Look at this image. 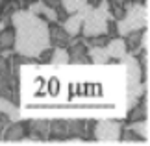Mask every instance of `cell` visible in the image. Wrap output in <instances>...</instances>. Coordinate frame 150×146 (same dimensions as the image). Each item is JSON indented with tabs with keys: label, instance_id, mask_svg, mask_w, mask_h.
<instances>
[{
	"label": "cell",
	"instance_id": "obj_18",
	"mask_svg": "<svg viewBox=\"0 0 150 146\" xmlns=\"http://www.w3.org/2000/svg\"><path fill=\"white\" fill-rule=\"evenodd\" d=\"M126 128L134 130L137 135H141L145 141H148V137H150V124H148V118H141V120L128 122V126H126Z\"/></svg>",
	"mask_w": 150,
	"mask_h": 146
},
{
	"label": "cell",
	"instance_id": "obj_16",
	"mask_svg": "<svg viewBox=\"0 0 150 146\" xmlns=\"http://www.w3.org/2000/svg\"><path fill=\"white\" fill-rule=\"evenodd\" d=\"M15 44V28L6 26L0 30V50H11Z\"/></svg>",
	"mask_w": 150,
	"mask_h": 146
},
{
	"label": "cell",
	"instance_id": "obj_23",
	"mask_svg": "<svg viewBox=\"0 0 150 146\" xmlns=\"http://www.w3.org/2000/svg\"><path fill=\"white\" fill-rule=\"evenodd\" d=\"M52 52H54V50H52V46H47L45 50H41V52L35 56L37 63H45V65H47V63H50V59H52Z\"/></svg>",
	"mask_w": 150,
	"mask_h": 146
},
{
	"label": "cell",
	"instance_id": "obj_2",
	"mask_svg": "<svg viewBox=\"0 0 150 146\" xmlns=\"http://www.w3.org/2000/svg\"><path fill=\"white\" fill-rule=\"evenodd\" d=\"M117 26V35L122 37L128 32L134 30H143L148 26V8L145 2H124V15L122 19L115 22Z\"/></svg>",
	"mask_w": 150,
	"mask_h": 146
},
{
	"label": "cell",
	"instance_id": "obj_9",
	"mask_svg": "<svg viewBox=\"0 0 150 146\" xmlns=\"http://www.w3.org/2000/svg\"><path fill=\"white\" fill-rule=\"evenodd\" d=\"M93 8V6L91 4H87L85 6L83 9H80V11H76V13H71L67 17L65 20H63V28H65L67 30V33H71L72 37H76L78 33H80V30H82V22H83V17H85V13H87V11Z\"/></svg>",
	"mask_w": 150,
	"mask_h": 146
},
{
	"label": "cell",
	"instance_id": "obj_11",
	"mask_svg": "<svg viewBox=\"0 0 150 146\" xmlns=\"http://www.w3.org/2000/svg\"><path fill=\"white\" fill-rule=\"evenodd\" d=\"M26 9H28V11H32L33 15L43 17V19L47 20V22H57V11L52 8V6L45 4L43 0H35V2H32Z\"/></svg>",
	"mask_w": 150,
	"mask_h": 146
},
{
	"label": "cell",
	"instance_id": "obj_15",
	"mask_svg": "<svg viewBox=\"0 0 150 146\" xmlns=\"http://www.w3.org/2000/svg\"><path fill=\"white\" fill-rule=\"evenodd\" d=\"M87 56H89L91 63H96V65H106V63H109V56H108L104 46H89Z\"/></svg>",
	"mask_w": 150,
	"mask_h": 146
},
{
	"label": "cell",
	"instance_id": "obj_21",
	"mask_svg": "<svg viewBox=\"0 0 150 146\" xmlns=\"http://www.w3.org/2000/svg\"><path fill=\"white\" fill-rule=\"evenodd\" d=\"M50 63H52V65H56V67L67 65V63H69V52H67V48H54Z\"/></svg>",
	"mask_w": 150,
	"mask_h": 146
},
{
	"label": "cell",
	"instance_id": "obj_27",
	"mask_svg": "<svg viewBox=\"0 0 150 146\" xmlns=\"http://www.w3.org/2000/svg\"><path fill=\"white\" fill-rule=\"evenodd\" d=\"M130 2H145L146 4V0H130Z\"/></svg>",
	"mask_w": 150,
	"mask_h": 146
},
{
	"label": "cell",
	"instance_id": "obj_26",
	"mask_svg": "<svg viewBox=\"0 0 150 146\" xmlns=\"http://www.w3.org/2000/svg\"><path fill=\"white\" fill-rule=\"evenodd\" d=\"M45 4H48V6H52L54 9H57V8H61V0H43Z\"/></svg>",
	"mask_w": 150,
	"mask_h": 146
},
{
	"label": "cell",
	"instance_id": "obj_17",
	"mask_svg": "<svg viewBox=\"0 0 150 146\" xmlns=\"http://www.w3.org/2000/svg\"><path fill=\"white\" fill-rule=\"evenodd\" d=\"M0 111H2L4 115H8L9 120H19L21 118V113H19L17 104L8 100V98H0Z\"/></svg>",
	"mask_w": 150,
	"mask_h": 146
},
{
	"label": "cell",
	"instance_id": "obj_28",
	"mask_svg": "<svg viewBox=\"0 0 150 146\" xmlns=\"http://www.w3.org/2000/svg\"><path fill=\"white\" fill-rule=\"evenodd\" d=\"M4 2H8V0H0V4H4Z\"/></svg>",
	"mask_w": 150,
	"mask_h": 146
},
{
	"label": "cell",
	"instance_id": "obj_3",
	"mask_svg": "<svg viewBox=\"0 0 150 146\" xmlns=\"http://www.w3.org/2000/svg\"><path fill=\"white\" fill-rule=\"evenodd\" d=\"M109 19H113L109 15L108 9L100 8V6H95L91 8L83 17L82 22V33L83 37H95V35H102V33H108V22Z\"/></svg>",
	"mask_w": 150,
	"mask_h": 146
},
{
	"label": "cell",
	"instance_id": "obj_20",
	"mask_svg": "<svg viewBox=\"0 0 150 146\" xmlns=\"http://www.w3.org/2000/svg\"><path fill=\"white\" fill-rule=\"evenodd\" d=\"M87 6V0H61V9L65 11L67 15L76 13V11L83 9Z\"/></svg>",
	"mask_w": 150,
	"mask_h": 146
},
{
	"label": "cell",
	"instance_id": "obj_19",
	"mask_svg": "<svg viewBox=\"0 0 150 146\" xmlns=\"http://www.w3.org/2000/svg\"><path fill=\"white\" fill-rule=\"evenodd\" d=\"M119 142L122 144H146L148 141H145L141 135H137L134 130H130V128H126L124 131H120V139Z\"/></svg>",
	"mask_w": 150,
	"mask_h": 146
},
{
	"label": "cell",
	"instance_id": "obj_10",
	"mask_svg": "<svg viewBox=\"0 0 150 146\" xmlns=\"http://www.w3.org/2000/svg\"><path fill=\"white\" fill-rule=\"evenodd\" d=\"M24 135H28V124L26 120H11L4 130V141L6 142H19Z\"/></svg>",
	"mask_w": 150,
	"mask_h": 146
},
{
	"label": "cell",
	"instance_id": "obj_12",
	"mask_svg": "<svg viewBox=\"0 0 150 146\" xmlns=\"http://www.w3.org/2000/svg\"><path fill=\"white\" fill-rule=\"evenodd\" d=\"M104 48H106L109 59H115V61H122L124 56L128 54V52H126V44H124V39H122V37H113V39H109Z\"/></svg>",
	"mask_w": 150,
	"mask_h": 146
},
{
	"label": "cell",
	"instance_id": "obj_4",
	"mask_svg": "<svg viewBox=\"0 0 150 146\" xmlns=\"http://www.w3.org/2000/svg\"><path fill=\"white\" fill-rule=\"evenodd\" d=\"M9 57L0 56V98H8V100L19 104V96H21L19 85H21V81H17L13 78Z\"/></svg>",
	"mask_w": 150,
	"mask_h": 146
},
{
	"label": "cell",
	"instance_id": "obj_7",
	"mask_svg": "<svg viewBox=\"0 0 150 146\" xmlns=\"http://www.w3.org/2000/svg\"><path fill=\"white\" fill-rule=\"evenodd\" d=\"M26 124H28V135L39 139L41 142L48 141V135H50L48 118H30V120H26Z\"/></svg>",
	"mask_w": 150,
	"mask_h": 146
},
{
	"label": "cell",
	"instance_id": "obj_24",
	"mask_svg": "<svg viewBox=\"0 0 150 146\" xmlns=\"http://www.w3.org/2000/svg\"><path fill=\"white\" fill-rule=\"evenodd\" d=\"M9 122H11V120L8 118V115H4L2 111H0V135H2V133H4V130H6V126H8Z\"/></svg>",
	"mask_w": 150,
	"mask_h": 146
},
{
	"label": "cell",
	"instance_id": "obj_8",
	"mask_svg": "<svg viewBox=\"0 0 150 146\" xmlns=\"http://www.w3.org/2000/svg\"><path fill=\"white\" fill-rule=\"evenodd\" d=\"M48 41H50L52 48H67L72 43V35L67 33V30L63 26L52 24L48 26Z\"/></svg>",
	"mask_w": 150,
	"mask_h": 146
},
{
	"label": "cell",
	"instance_id": "obj_14",
	"mask_svg": "<svg viewBox=\"0 0 150 146\" xmlns=\"http://www.w3.org/2000/svg\"><path fill=\"white\" fill-rule=\"evenodd\" d=\"M141 118H148V95H146V92L143 95V102L139 100L135 106H132L128 116H126V120H128V122L141 120Z\"/></svg>",
	"mask_w": 150,
	"mask_h": 146
},
{
	"label": "cell",
	"instance_id": "obj_6",
	"mask_svg": "<svg viewBox=\"0 0 150 146\" xmlns=\"http://www.w3.org/2000/svg\"><path fill=\"white\" fill-rule=\"evenodd\" d=\"M67 52H69V63H72V65H91V59L87 56V44L83 41L72 37V43L67 46Z\"/></svg>",
	"mask_w": 150,
	"mask_h": 146
},
{
	"label": "cell",
	"instance_id": "obj_22",
	"mask_svg": "<svg viewBox=\"0 0 150 146\" xmlns=\"http://www.w3.org/2000/svg\"><path fill=\"white\" fill-rule=\"evenodd\" d=\"M111 39L108 33H102V35H95V37H85V44L89 46H106V43Z\"/></svg>",
	"mask_w": 150,
	"mask_h": 146
},
{
	"label": "cell",
	"instance_id": "obj_1",
	"mask_svg": "<svg viewBox=\"0 0 150 146\" xmlns=\"http://www.w3.org/2000/svg\"><path fill=\"white\" fill-rule=\"evenodd\" d=\"M15 28V54L35 57L41 50L50 46L48 41V22L32 11L19 8L11 15Z\"/></svg>",
	"mask_w": 150,
	"mask_h": 146
},
{
	"label": "cell",
	"instance_id": "obj_5",
	"mask_svg": "<svg viewBox=\"0 0 150 146\" xmlns=\"http://www.w3.org/2000/svg\"><path fill=\"white\" fill-rule=\"evenodd\" d=\"M122 122L113 118L95 120V141L100 144H119Z\"/></svg>",
	"mask_w": 150,
	"mask_h": 146
},
{
	"label": "cell",
	"instance_id": "obj_25",
	"mask_svg": "<svg viewBox=\"0 0 150 146\" xmlns=\"http://www.w3.org/2000/svg\"><path fill=\"white\" fill-rule=\"evenodd\" d=\"M13 2L19 6V8H22V9H26L28 6H30L32 2H35V0H13Z\"/></svg>",
	"mask_w": 150,
	"mask_h": 146
},
{
	"label": "cell",
	"instance_id": "obj_13",
	"mask_svg": "<svg viewBox=\"0 0 150 146\" xmlns=\"http://www.w3.org/2000/svg\"><path fill=\"white\" fill-rule=\"evenodd\" d=\"M141 37H143V30H134V32H128L126 35H122L124 39V44H126V52L132 56L143 52L141 48Z\"/></svg>",
	"mask_w": 150,
	"mask_h": 146
}]
</instances>
